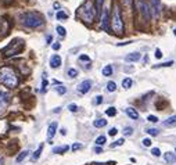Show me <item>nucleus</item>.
I'll return each mask as SVG.
<instances>
[{"label": "nucleus", "instance_id": "nucleus-12", "mask_svg": "<svg viewBox=\"0 0 176 165\" xmlns=\"http://www.w3.org/2000/svg\"><path fill=\"white\" fill-rule=\"evenodd\" d=\"M56 131H57V122H53V124L49 125V129H47V139L49 140H51V139L54 137Z\"/></svg>", "mask_w": 176, "mask_h": 165}, {"label": "nucleus", "instance_id": "nucleus-46", "mask_svg": "<svg viewBox=\"0 0 176 165\" xmlns=\"http://www.w3.org/2000/svg\"><path fill=\"white\" fill-rule=\"evenodd\" d=\"M155 57H157V58H161V57H162V53H161L160 49H157V50H155Z\"/></svg>", "mask_w": 176, "mask_h": 165}, {"label": "nucleus", "instance_id": "nucleus-4", "mask_svg": "<svg viewBox=\"0 0 176 165\" xmlns=\"http://www.w3.org/2000/svg\"><path fill=\"white\" fill-rule=\"evenodd\" d=\"M110 24H111V29L115 35H123V21H122V14H121V10L118 8L117 3H114V7L111 10V20H110Z\"/></svg>", "mask_w": 176, "mask_h": 165}, {"label": "nucleus", "instance_id": "nucleus-8", "mask_svg": "<svg viewBox=\"0 0 176 165\" xmlns=\"http://www.w3.org/2000/svg\"><path fill=\"white\" fill-rule=\"evenodd\" d=\"M10 28H11V22L8 21L7 18H3L0 21V39H3L4 36H7L8 32H10Z\"/></svg>", "mask_w": 176, "mask_h": 165}, {"label": "nucleus", "instance_id": "nucleus-25", "mask_svg": "<svg viewBox=\"0 0 176 165\" xmlns=\"http://www.w3.org/2000/svg\"><path fill=\"white\" fill-rule=\"evenodd\" d=\"M105 114H107L108 117H115V115H117V110H115L114 107H108V108L105 110Z\"/></svg>", "mask_w": 176, "mask_h": 165}, {"label": "nucleus", "instance_id": "nucleus-23", "mask_svg": "<svg viewBox=\"0 0 176 165\" xmlns=\"http://www.w3.org/2000/svg\"><path fill=\"white\" fill-rule=\"evenodd\" d=\"M111 74H112L111 65H105L104 68H103V75L104 76H111Z\"/></svg>", "mask_w": 176, "mask_h": 165}, {"label": "nucleus", "instance_id": "nucleus-16", "mask_svg": "<svg viewBox=\"0 0 176 165\" xmlns=\"http://www.w3.org/2000/svg\"><path fill=\"white\" fill-rule=\"evenodd\" d=\"M164 158H165V161H167V162H169V164H173V162H176V156L173 154V153H171V151L165 153V154H164Z\"/></svg>", "mask_w": 176, "mask_h": 165}, {"label": "nucleus", "instance_id": "nucleus-32", "mask_svg": "<svg viewBox=\"0 0 176 165\" xmlns=\"http://www.w3.org/2000/svg\"><path fill=\"white\" fill-rule=\"evenodd\" d=\"M68 76L69 78H76V75H78V70H75V68H71V70H68Z\"/></svg>", "mask_w": 176, "mask_h": 165}, {"label": "nucleus", "instance_id": "nucleus-40", "mask_svg": "<svg viewBox=\"0 0 176 165\" xmlns=\"http://www.w3.org/2000/svg\"><path fill=\"white\" fill-rule=\"evenodd\" d=\"M123 139H119V140H117V141H114V144H112L111 147H117V146H122L123 144Z\"/></svg>", "mask_w": 176, "mask_h": 165}, {"label": "nucleus", "instance_id": "nucleus-14", "mask_svg": "<svg viewBox=\"0 0 176 165\" xmlns=\"http://www.w3.org/2000/svg\"><path fill=\"white\" fill-rule=\"evenodd\" d=\"M162 124H164V126H167V128H173V126H176V115H172V117L167 118Z\"/></svg>", "mask_w": 176, "mask_h": 165}, {"label": "nucleus", "instance_id": "nucleus-43", "mask_svg": "<svg viewBox=\"0 0 176 165\" xmlns=\"http://www.w3.org/2000/svg\"><path fill=\"white\" fill-rule=\"evenodd\" d=\"M143 146H144V147H150V146H151V140H150V139H144V140H143Z\"/></svg>", "mask_w": 176, "mask_h": 165}, {"label": "nucleus", "instance_id": "nucleus-33", "mask_svg": "<svg viewBox=\"0 0 176 165\" xmlns=\"http://www.w3.org/2000/svg\"><path fill=\"white\" fill-rule=\"evenodd\" d=\"M173 65V61H167V63H162V64H157L154 65V68H162V67H171Z\"/></svg>", "mask_w": 176, "mask_h": 165}, {"label": "nucleus", "instance_id": "nucleus-22", "mask_svg": "<svg viewBox=\"0 0 176 165\" xmlns=\"http://www.w3.org/2000/svg\"><path fill=\"white\" fill-rule=\"evenodd\" d=\"M103 3H104V0H96V16H100Z\"/></svg>", "mask_w": 176, "mask_h": 165}, {"label": "nucleus", "instance_id": "nucleus-3", "mask_svg": "<svg viewBox=\"0 0 176 165\" xmlns=\"http://www.w3.org/2000/svg\"><path fill=\"white\" fill-rule=\"evenodd\" d=\"M78 17H79L85 24H88V25L94 21V18H96L97 16H96V7H94V4H93L92 0H88V1L78 10Z\"/></svg>", "mask_w": 176, "mask_h": 165}, {"label": "nucleus", "instance_id": "nucleus-6", "mask_svg": "<svg viewBox=\"0 0 176 165\" xmlns=\"http://www.w3.org/2000/svg\"><path fill=\"white\" fill-rule=\"evenodd\" d=\"M136 8L140 11V14L143 16L144 21L148 22L150 17H151V10H150V6L144 1V0H136Z\"/></svg>", "mask_w": 176, "mask_h": 165}, {"label": "nucleus", "instance_id": "nucleus-21", "mask_svg": "<svg viewBox=\"0 0 176 165\" xmlns=\"http://www.w3.org/2000/svg\"><path fill=\"white\" fill-rule=\"evenodd\" d=\"M42 150H43V144H40L39 147H38V150L33 153V156H32V160H33V161H36V160L40 157V154H42Z\"/></svg>", "mask_w": 176, "mask_h": 165}, {"label": "nucleus", "instance_id": "nucleus-18", "mask_svg": "<svg viewBox=\"0 0 176 165\" xmlns=\"http://www.w3.org/2000/svg\"><path fill=\"white\" fill-rule=\"evenodd\" d=\"M8 104V99H3V97H0V114H3L4 110H6V107H7Z\"/></svg>", "mask_w": 176, "mask_h": 165}, {"label": "nucleus", "instance_id": "nucleus-20", "mask_svg": "<svg viewBox=\"0 0 176 165\" xmlns=\"http://www.w3.org/2000/svg\"><path fill=\"white\" fill-rule=\"evenodd\" d=\"M69 149L68 146H63V147H56V149H53V154H63L65 153L67 150Z\"/></svg>", "mask_w": 176, "mask_h": 165}, {"label": "nucleus", "instance_id": "nucleus-19", "mask_svg": "<svg viewBox=\"0 0 176 165\" xmlns=\"http://www.w3.org/2000/svg\"><path fill=\"white\" fill-rule=\"evenodd\" d=\"M93 125L96 126V128H103V126L107 125V121L103 119V118H100V119H96V121L93 122Z\"/></svg>", "mask_w": 176, "mask_h": 165}, {"label": "nucleus", "instance_id": "nucleus-55", "mask_svg": "<svg viewBox=\"0 0 176 165\" xmlns=\"http://www.w3.org/2000/svg\"><path fill=\"white\" fill-rule=\"evenodd\" d=\"M173 33H175V35H176V29H175V31H173Z\"/></svg>", "mask_w": 176, "mask_h": 165}, {"label": "nucleus", "instance_id": "nucleus-26", "mask_svg": "<svg viewBox=\"0 0 176 165\" xmlns=\"http://www.w3.org/2000/svg\"><path fill=\"white\" fill-rule=\"evenodd\" d=\"M47 90V79H46V74H43V79H42V92L45 93Z\"/></svg>", "mask_w": 176, "mask_h": 165}, {"label": "nucleus", "instance_id": "nucleus-30", "mask_svg": "<svg viewBox=\"0 0 176 165\" xmlns=\"http://www.w3.org/2000/svg\"><path fill=\"white\" fill-rule=\"evenodd\" d=\"M146 132L148 135H151V136H157V135L160 133V131L155 129V128H148V129H146Z\"/></svg>", "mask_w": 176, "mask_h": 165}, {"label": "nucleus", "instance_id": "nucleus-34", "mask_svg": "<svg viewBox=\"0 0 176 165\" xmlns=\"http://www.w3.org/2000/svg\"><path fill=\"white\" fill-rule=\"evenodd\" d=\"M67 18H68V16L65 14L64 11H58V13H57V20L61 21V20H67Z\"/></svg>", "mask_w": 176, "mask_h": 165}, {"label": "nucleus", "instance_id": "nucleus-36", "mask_svg": "<svg viewBox=\"0 0 176 165\" xmlns=\"http://www.w3.org/2000/svg\"><path fill=\"white\" fill-rule=\"evenodd\" d=\"M56 92L58 94H65V93H67V87H64V86H57L56 87Z\"/></svg>", "mask_w": 176, "mask_h": 165}, {"label": "nucleus", "instance_id": "nucleus-1", "mask_svg": "<svg viewBox=\"0 0 176 165\" xmlns=\"http://www.w3.org/2000/svg\"><path fill=\"white\" fill-rule=\"evenodd\" d=\"M0 83L8 89H16L20 85V76L11 67H1L0 68Z\"/></svg>", "mask_w": 176, "mask_h": 165}, {"label": "nucleus", "instance_id": "nucleus-37", "mask_svg": "<svg viewBox=\"0 0 176 165\" xmlns=\"http://www.w3.org/2000/svg\"><path fill=\"white\" fill-rule=\"evenodd\" d=\"M147 121H150V122H152V124H157V122H158V118L155 117V115H148Z\"/></svg>", "mask_w": 176, "mask_h": 165}, {"label": "nucleus", "instance_id": "nucleus-48", "mask_svg": "<svg viewBox=\"0 0 176 165\" xmlns=\"http://www.w3.org/2000/svg\"><path fill=\"white\" fill-rule=\"evenodd\" d=\"M0 1H1L3 4H11V3H13L14 0H0Z\"/></svg>", "mask_w": 176, "mask_h": 165}, {"label": "nucleus", "instance_id": "nucleus-42", "mask_svg": "<svg viewBox=\"0 0 176 165\" xmlns=\"http://www.w3.org/2000/svg\"><path fill=\"white\" fill-rule=\"evenodd\" d=\"M151 154H152V156H155V157H158V156H161L160 149H152V150H151Z\"/></svg>", "mask_w": 176, "mask_h": 165}, {"label": "nucleus", "instance_id": "nucleus-56", "mask_svg": "<svg viewBox=\"0 0 176 165\" xmlns=\"http://www.w3.org/2000/svg\"><path fill=\"white\" fill-rule=\"evenodd\" d=\"M175 151H176V149H175Z\"/></svg>", "mask_w": 176, "mask_h": 165}, {"label": "nucleus", "instance_id": "nucleus-54", "mask_svg": "<svg viewBox=\"0 0 176 165\" xmlns=\"http://www.w3.org/2000/svg\"><path fill=\"white\" fill-rule=\"evenodd\" d=\"M0 165H3V157L0 156Z\"/></svg>", "mask_w": 176, "mask_h": 165}, {"label": "nucleus", "instance_id": "nucleus-35", "mask_svg": "<svg viewBox=\"0 0 176 165\" xmlns=\"http://www.w3.org/2000/svg\"><path fill=\"white\" fill-rule=\"evenodd\" d=\"M57 32H58V35H60V36H65V33H67L65 28H63L61 25H58V26H57Z\"/></svg>", "mask_w": 176, "mask_h": 165}, {"label": "nucleus", "instance_id": "nucleus-2", "mask_svg": "<svg viewBox=\"0 0 176 165\" xmlns=\"http://www.w3.org/2000/svg\"><path fill=\"white\" fill-rule=\"evenodd\" d=\"M21 22L26 28L35 29V28L42 26L45 24V20H43V17L40 16L39 13H36V11H28V13H24L21 16Z\"/></svg>", "mask_w": 176, "mask_h": 165}, {"label": "nucleus", "instance_id": "nucleus-24", "mask_svg": "<svg viewBox=\"0 0 176 165\" xmlns=\"http://www.w3.org/2000/svg\"><path fill=\"white\" fill-rule=\"evenodd\" d=\"M28 154H29V151H28V150H25V151H22V153H21V154H20V156H18V157H17V162H21V161H22V160H25V158H26V156H28Z\"/></svg>", "mask_w": 176, "mask_h": 165}, {"label": "nucleus", "instance_id": "nucleus-53", "mask_svg": "<svg viewBox=\"0 0 176 165\" xmlns=\"http://www.w3.org/2000/svg\"><path fill=\"white\" fill-rule=\"evenodd\" d=\"M61 135H63V136H65V135H67V131H65V129H61Z\"/></svg>", "mask_w": 176, "mask_h": 165}, {"label": "nucleus", "instance_id": "nucleus-7", "mask_svg": "<svg viewBox=\"0 0 176 165\" xmlns=\"http://www.w3.org/2000/svg\"><path fill=\"white\" fill-rule=\"evenodd\" d=\"M110 8L108 7H104L103 8V13H101V20H100V29L101 31H104V32H107L108 31V25H110Z\"/></svg>", "mask_w": 176, "mask_h": 165}, {"label": "nucleus", "instance_id": "nucleus-17", "mask_svg": "<svg viewBox=\"0 0 176 165\" xmlns=\"http://www.w3.org/2000/svg\"><path fill=\"white\" fill-rule=\"evenodd\" d=\"M126 114H128V117L132 118V119H137V118H139V112H137L133 107H128V108H126Z\"/></svg>", "mask_w": 176, "mask_h": 165}, {"label": "nucleus", "instance_id": "nucleus-51", "mask_svg": "<svg viewBox=\"0 0 176 165\" xmlns=\"http://www.w3.org/2000/svg\"><path fill=\"white\" fill-rule=\"evenodd\" d=\"M94 151H96V153H101V149H100V147H94Z\"/></svg>", "mask_w": 176, "mask_h": 165}, {"label": "nucleus", "instance_id": "nucleus-31", "mask_svg": "<svg viewBox=\"0 0 176 165\" xmlns=\"http://www.w3.org/2000/svg\"><path fill=\"white\" fill-rule=\"evenodd\" d=\"M107 90H108V92H115V90H117L115 82H108V83H107Z\"/></svg>", "mask_w": 176, "mask_h": 165}, {"label": "nucleus", "instance_id": "nucleus-29", "mask_svg": "<svg viewBox=\"0 0 176 165\" xmlns=\"http://www.w3.org/2000/svg\"><path fill=\"white\" fill-rule=\"evenodd\" d=\"M122 133L125 135V136H130V135L133 133V128H130V126H125V128H123V131H122Z\"/></svg>", "mask_w": 176, "mask_h": 165}, {"label": "nucleus", "instance_id": "nucleus-47", "mask_svg": "<svg viewBox=\"0 0 176 165\" xmlns=\"http://www.w3.org/2000/svg\"><path fill=\"white\" fill-rule=\"evenodd\" d=\"M130 43H133L132 40H129V42H122V43H118V46H126V45H130Z\"/></svg>", "mask_w": 176, "mask_h": 165}, {"label": "nucleus", "instance_id": "nucleus-27", "mask_svg": "<svg viewBox=\"0 0 176 165\" xmlns=\"http://www.w3.org/2000/svg\"><path fill=\"white\" fill-rule=\"evenodd\" d=\"M107 143V139H105V136H98L96 139V144L97 146H103V144H105Z\"/></svg>", "mask_w": 176, "mask_h": 165}, {"label": "nucleus", "instance_id": "nucleus-10", "mask_svg": "<svg viewBox=\"0 0 176 165\" xmlns=\"http://www.w3.org/2000/svg\"><path fill=\"white\" fill-rule=\"evenodd\" d=\"M90 89H92V82H90V80H83V82H80L79 85H78V92H79L80 94L89 93Z\"/></svg>", "mask_w": 176, "mask_h": 165}, {"label": "nucleus", "instance_id": "nucleus-45", "mask_svg": "<svg viewBox=\"0 0 176 165\" xmlns=\"http://www.w3.org/2000/svg\"><path fill=\"white\" fill-rule=\"evenodd\" d=\"M101 103H103V97L101 96H97L96 100H94V104H101Z\"/></svg>", "mask_w": 176, "mask_h": 165}, {"label": "nucleus", "instance_id": "nucleus-49", "mask_svg": "<svg viewBox=\"0 0 176 165\" xmlns=\"http://www.w3.org/2000/svg\"><path fill=\"white\" fill-rule=\"evenodd\" d=\"M51 40H53V36H51V35H49L47 38H46V42H47V45H50V43H51Z\"/></svg>", "mask_w": 176, "mask_h": 165}, {"label": "nucleus", "instance_id": "nucleus-5", "mask_svg": "<svg viewBox=\"0 0 176 165\" xmlns=\"http://www.w3.org/2000/svg\"><path fill=\"white\" fill-rule=\"evenodd\" d=\"M22 49H24V40L14 39L4 50H3V55H4V57H11V55L20 54V53L22 51Z\"/></svg>", "mask_w": 176, "mask_h": 165}, {"label": "nucleus", "instance_id": "nucleus-50", "mask_svg": "<svg viewBox=\"0 0 176 165\" xmlns=\"http://www.w3.org/2000/svg\"><path fill=\"white\" fill-rule=\"evenodd\" d=\"M60 47H61L60 43H54V45H53V49H54V50H60Z\"/></svg>", "mask_w": 176, "mask_h": 165}, {"label": "nucleus", "instance_id": "nucleus-52", "mask_svg": "<svg viewBox=\"0 0 176 165\" xmlns=\"http://www.w3.org/2000/svg\"><path fill=\"white\" fill-rule=\"evenodd\" d=\"M53 7H54V8H60V4H58V3H54V4H53Z\"/></svg>", "mask_w": 176, "mask_h": 165}, {"label": "nucleus", "instance_id": "nucleus-44", "mask_svg": "<svg viewBox=\"0 0 176 165\" xmlns=\"http://www.w3.org/2000/svg\"><path fill=\"white\" fill-rule=\"evenodd\" d=\"M117 133H118V131H117L115 128H111V129H110V132H108V135H110V136H115Z\"/></svg>", "mask_w": 176, "mask_h": 165}, {"label": "nucleus", "instance_id": "nucleus-28", "mask_svg": "<svg viewBox=\"0 0 176 165\" xmlns=\"http://www.w3.org/2000/svg\"><path fill=\"white\" fill-rule=\"evenodd\" d=\"M122 86L125 87V89H129V87L132 86V79H130V78H125V79H123V82H122Z\"/></svg>", "mask_w": 176, "mask_h": 165}, {"label": "nucleus", "instance_id": "nucleus-39", "mask_svg": "<svg viewBox=\"0 0 176 165\" xmlns=\"http://www.w3.org/2000/svg\"><path fill=\"white\" fill-rule=\"evenodd\" d=\"M68 110L71 111V112H76V111H78V105H76V104H69V105H68Z\"/></svg>", "mask_w": 176, "mask_h": 165}, {"label": "nucleus", "instance_id": "nucleus-9", "mask_svg": "<svg viewBox=\"0 0 176 165\" xmlns=\"http://www.w3.org/2000/svg\"><path fill=\"white\" fill-rule=\"evenodd\" d=\"M151 1V11L154 18H160L161 11H162V4H161V0H150Z\"/></svg>", "mask_w": 176, "mask_h": 165}, {"label": "nucleus", "instance_id": "nucleus-38", "mask_svg": "<svg viewBox=\"0 0 176 165\" xmlns=\"http://www.w3.org/2000/svg\"><path fill=\"white\" fill-rule=\"evenodd\" d=\"M79 61H86V63H90V57L86 54H82L79 57Z\"/></svg>", "mask_w": 176, "mask_h": 165}, {"label": "nucleus", "instance_id": "nucleus-41", "mask_svg": "<svg viewBox=\"0 0 176 165\" xmlns=\"http://www.w3.org/2000/svg\"><path fill=\"white\" fill-rule=\"evenodd\" d=\"M80 149H82V144L80 143H75L72 146V151H76V150H80Z\"/></svg>", "mask_w": 176, "mask_h": 165}, {"label": "nucleus", "instance_id": "nucleus-13", "mask_svg": "<svg viewBox=\"0 0 176 165\" xmlns=\"http://www.w3.org/2000/svg\"><path fill=\"white\" fill-rule=\"evenodd\" d=\"M140 57H142L140 53H130V54H128L125 57V60H126L128 63H135V61H139V60H140Z\"/></svg>", "mask_w": 176, "mask_h": 165}, {"label": "nucleus", "instance_id": "nucleus-15", "mask_svg": "<svg viewBox=\"0 0 176 165\" xmlns=\"http://www.w3.org/2000/svg\"><path fill=\"white\" fill-rule=\"evenodd\" d=\"M121 4L122 7L128 11H132L133 10V0H121Z\"/></svg>", "mask_w": 176, "mask_h": 165}, {"label": "nucleus", "instance_id": "nucleus-11", "mask_svg": "<svg viewBox=\"0 0 176 165\" xmlns=\"http://www.w3.org/2000/svg\"><path fill=\"white\" fill-rule=\"evenodd\" d=\"M60 65H61V57L58 54L51 55V58H50V67L51 68H58Z\"/></svg>", "mask_w": 176, "mask_h": 165}]
</instances>
